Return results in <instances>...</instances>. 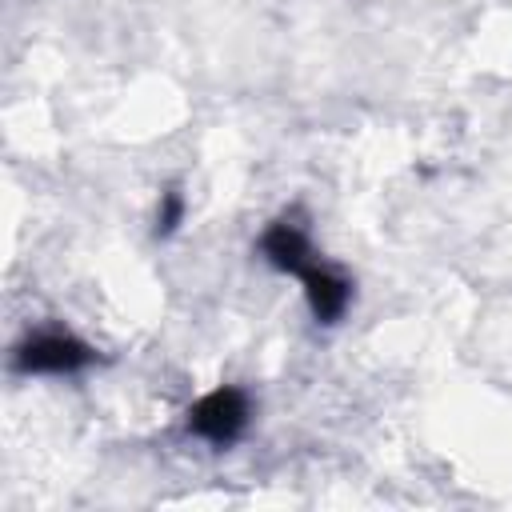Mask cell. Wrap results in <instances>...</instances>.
<instances>
[{
	"label": "cell",
	"instance_id": "5",
	"mask_svg": "<svg viewBox=\"0 0 512 512\" xmlns=\"http://www.w3.org/2000/svg\"><path fill=\"white\" fill-rule=\"evenodd\" d=\"M180 216H184V200H180V192H168V196H164V204H160L156 232H172V228L180 224Z\"/></svg>",
	"mask_w": 512,
	"mask_h": 512
},
{
	"label": "cell",
	"instance_id": "2",
	"mask_svg": "<svg viewBox=\"0 0 512 512\" xmlns=\"http://www.w3.org/2000/svg\"><path fill=\"white\" fill-rule=\"evenodd\" d=\"M92 348L80 344L76 336H64V332H44V336H32L28 344H20L16 352V368L20 372H76L84 364H92Z\"/></svg>",
	"mask_w": 512,
	"mask_h": 512
},
{
	"label": "cell",
	"instance_id": "4",
	"mask_svg": "<svg viewBox=\"0 0 512 512\" xmlns=\"http://www.w3.org/2000/svg\"><path fill=\"white\" fill-rule=\"evenodd\" d=\"M260 252L268 256L272 268L292 272V276H300V272L312 264V244H308V236L300 232V224H292V220H276V224L264 232Z\"/></svg>",
	"mask_w": 512,
	"mask_h": 512
},
{
	"label": "cell",
	"instance_id": "1",
	"mask_svg": "<svg viewBox=\"0 0 512 512\" xmlns=\"http://www.w3.org/2000/svg\"><path fill=\"white\" fill-rule=\"evenodd\" d=\"M248 424V396L240 388H216L192 404L188 428L212 444H232Z\"/></svg>",
	"mask_w": 512,
	"mask_h": 512
},
{
	"label": "cell",
	"instance_id": "3",
	"mask_svg": "<svg viewBox=\"0 0 512 512\" xmlns=\"http://www.w3.org/2000/svg\"><path fill=\"white\" fill-rule=\"evenodd\" d=\"M300 280H304V296H308L312 316H316L320 324H336V320L344 316L348 300H352V284H348L340 272L320 268V264H308V268L300 272Z\"/></svg>",
	"mask_w": 512,
	"mask_h": 512
}]
</instances>
